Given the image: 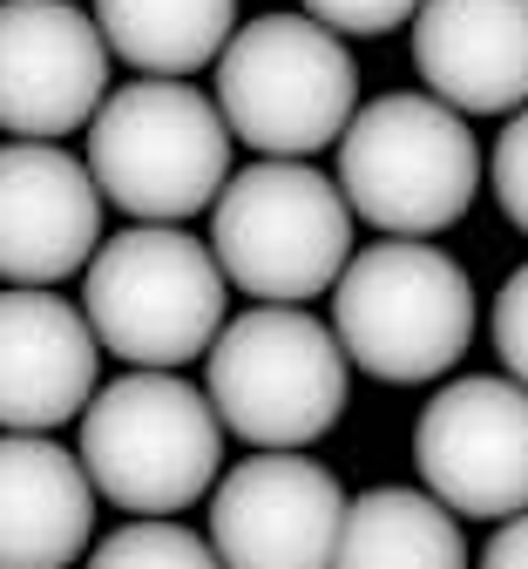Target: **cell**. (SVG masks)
Segmentation results:
<instances>
[{"mask_svg":"<svg viewBox=\"0 0 528 569\" xmlns=\"http://www.w3.org/2000/svg\"><path fill=\"white\" fill-rule=\"evenodd\" d=\"M210 203V258L223 284L251 292L258 306H306L332 292L352 258V210L306 157H265L223 177Z\"/></svg>","mask_w":528,"mask_h":569,"instance_id":"1","label":"cell"},{"mask_svg":"<svg viewBox=\"0 0 528 569\" xmlns=\"http://www.w3.org/2000/svg\"><path fill=\"white\" fill-rule=\"evenodd\" d=\"M89 177L136 224H183L231 177V129L183 76H142L96 102Z\"/></svg>","mask_w":528,"mask_h":569,"instance_id":"2","label":"cell"},{"mask_svg":"<svg viewBox=\"0 0 528 569\" xmlns=\"http://www.w3.org/2000/svg\"><path fill=\"white\" fill-rule=\"evenodd\" d=\"M481 142L440 96H380L339 129V197L380 238H434L468 218Z\"/></svg>","mask_w":528,"mask_h":569,"instance_id":"3","label":"cell"},{"mask_svg":"<svg viewBox=\"0 0 528 569\" xmlns=\"http://www.w3.org/2000/svg\"><path fill=\"white\" fill-rule=\"evenodd\" d=\"M332 339L346 367L372 380H440L475 339V284L420 238H380L372 251L346 258L332 284Z\"/></svg>","mask_w":528,"mask_h":569,"instance_id":"4","label":"cell"},{"mask_svg":"<svg viewBox=\"0 0 528 569\" xmlns=\"http://www.w3.org/2000/svg\"><path fill=\"white\" fill-rule=\"evenodd\" d=\"M223 461V420L177 367H136L82 407V468L96 495L129 516H177L210 495Z\"/></svg>","mask_w":528,"mask_h":569,"instance_id":"5","label":"cell"},{"mask_svg":"<svg viewBox=\"0 0 528 569\" xmlns=\"http://www.w3.org/2000/svg\"><path fill=\"white\" fill-rule=\"evenodd\" d=\"M217 116L258 157H312L359 109V68L312 14H265L217 48Z\"/></svg>","mask_w":528,"mask_h":569,"instance_id":"6","label":"cell"},{"mask_svg":"<svg viewBox=\"0 0 528 569\" xmlns=\"http://www.w3.org/2000/svg\"><path fill=\"white\" fill-rule=\"evenodd\" d=\"M203 393L251 448H306L346 413V352L326 319L298 306H251L203 346Z\"/></svg>","mask_w":528,"mask_h":569,"instance_id":"7","label":"cell"},{"mask_svg":"<svg viewBox=\"0 0 528 569\" xmlns=\"http://www.w3.org/2000/svg\"><path fill=\"white\" fill-rule=\"evenodd\" d=\"M82 319L96 346L136 367H183L223 326V271L177 224H136L89 251Z\"/></svg>","mask_w":528,"mask_h":569,"instance_id":"8","label":"cell"},{"mask_svg":"<svg viewBox=\"0 0 528 569\" xmlns=\"http://www.w3.org/2000/svg\"><path fill=\"white\" fill-rule=\"evenodd\" d=\"M414 468L434 502L468 522L528 509V387L495 373L440 387L414 427Z\"/></svg>","mask_w":528,"mask_h":569,"instance_id":"9","label":"cell"},{"mask_svg":"<svg viewBox=\"0 0 528 569\" xmlns=\"http://www.w3.org/2000/svg\"><path fill=\"white\" fill-rule=\"evenodd\" d=\"M346 495L332 468L265 448L238 461L210 495V549L223 569H332Z\"/></svg>","mask_w":528,"mask_h":569,"instance_id":"10","label":"cell"},{"mask_svg":"<svg viewBox=\"0 0 528 569\" xmlns=\"http://www.w3.org/2000/svg\"><path fill=\"white\" fill-rule=\"evenodd\" d=\"M109 96V41L96 14L68 0H8L0 8V129L21 142H54L89 129Z\"/></svg>","mask_w":528,"mask_h":569,"instance_id":"11","label":"cell"},{"mask_svg":"<svg viewBox=\"0 0 528 569\" xmlns=\"http://www.w3.org/2000/svg\"><path fill=\"white\" fill-rule=\"evenodd\" d=\"M102 244V190L61 142L0 150V284H61Z\"/></svg>","mask_w":528,"mask_h":569,"instance_id":"12","label":"cell"},{"mask_svg":"<svg viewBox=\"0 0 528 569\" xmlns=\"http://www.w3.org/2000/svg\"><path fill=\"white\" fill-rule=\"evenodd\" d=\"M102 346L48 284L0 292V435H54L96 393Z\"/></svg>","mask_w":528,"mask_h":569,"instance_id":"13","label":"cell"},{"mask_svg":"<svg viewBox=\"0 0 528 569\" xmlns=\"http://www.w3.org/2000/svg\"><path fill=\"white\" fill-rule=\"evenodd\" d=\"M414 68L461 116H508L528 102V0H420Z\"/></svg>","mask_w":528,"mask_h":569,"instance_id":"14","label":"cell"},{"mask_svg":"<svg viewBox=\"0 0 528 569\" xmlns=\"http://www.w3.org/2000/svg\"><path fill=\"white\" fill-rule=\"evenodd\" d=\"M96 536V481L48 435H0V569H68Z\"/></svg>","mask_w":528,"mask_h":569,"instance_id":"15","label":"cell"},{"mask_svg":"<svg viewBox=\"0 0 528 569\" xmlns=\"http://www.w3.org/2000/svg\"><path fill=\"white\" fill-rule=\"evenodd\" d=\"M332 569H468V542L455 509L420 488H366L346 502Z\"/></svg>","mask_w":528,"mask_h":569,"instance_id":"16","label":"cell"},{"mask_svg":"<svg viewBox=\"0 0 528 569\" xmlns=\"http://www.w3.org/2000/svg\"><path fill=\"white\" fill-rule=\"evenodd\" d=\"M109 54L142 76H197L238 28V0H96Z\"/></svg>","mask_w":528,"mask_h":569,"instance_id":"17","label":"cell"},{"mask_svg":"<svg viewBox=\"0 0 528 569\" xmlns=\"http://www.w3.org/2000/svg\"><path fill=\"white\" fill-rule=\"evenodd\" d=\"M89 569H223V562L183 522H129L109 542H96Z\"/></svg>","mask_w":528,"mask_h":569,"instance_id":"18","label":"cell"},{"mask_svg":"<svg viewBox=\"0 0 528 569\" xmlns=\"http://www.w3.org/2000/svg\"><path fill=\"white\" fill-rule=\"evenodd\" d=\"M495 203L508 210L515 231H528V102L515 109V122L495 142Z\"/></svg>","mask_w":528,"mask_h":569,"instance_id":"19","label":"cell"},{"mask_svg":"<svg viewBox=\"0 0 528 569\" xmlns=\"http://www.w3.org/2000/svg\"><path fill=\"white\" fill-rule=\"evenodd\" d=\"M420 0H306V14L326 21L332 34H387L400 21H414Z\"/></svg>","mask_w":528,"mask_h":569,"instance_id":"20","label":"cell"},{"mask_svg":"<svg viewBox=\"0 0 528 569\" xmlns=\"http://www.w3.org/2000/svg\"><path fill=\"white\" fill-rule=\"evenodd\" d=\"M495 352H501L508 380L528 387V264L501 284V299H495Z\"/></svg>","mask_w":528,"mask_h":569,"instance_id":"21","label":"cell"},{"mask_svg":"<svg viewBox=\"0 0 528 569\" xmlns=\"http://www.w3.org/2000/svg\"><path fill=\"white\" fill-rule=\"evenodd\" d=\"M481 569H528V509L501 516V529L481 549Z\"/></svg>","mask_w":528,"mask_h":569,"instance_id":"22","label":"cell"}]
</instances>
